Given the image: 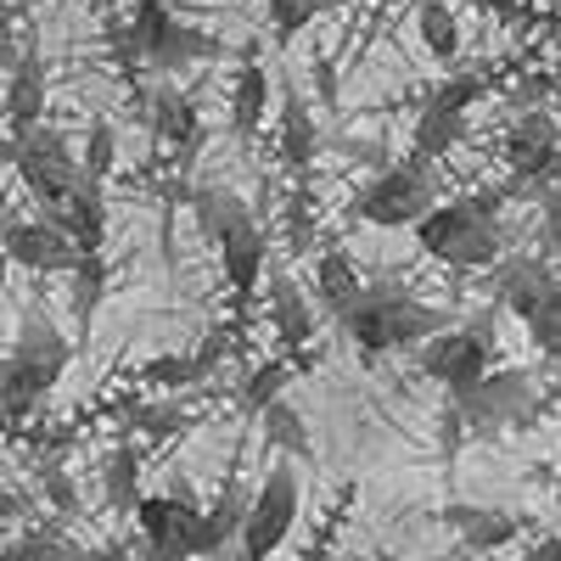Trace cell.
Segmentation results:
<instances>
[{
    "label": "cell",
    "mask_w": 561,
    "mask_h": 561,
    "mask_svg": "<svg viewBox=\"0 0 561 561\" xmlns=\"http://www.w3.org/2000/svg\"><path fill=\"white\" fill-rule=\"evenodd\" d=\"M449 325L444 309L421 304L410 293H359V304L343 314V332L365 348V354H393V348H421L427 337H438Z\"/></svg>",
    "instance_id": "6da1fadb"
},
{
    "label": "cell",
    "mask_w": 561,
    "mask_h": 561,
    "mask_svg": "<svg viewBox=\"0 0 561 561\" xmlns=\"http://www.w3.org/2000/svg\"><path fill=\"white\" fill-rule=\"evenodd\" d=\"M415 242L427 259L455 270H489L500 259V225L489 203H433L415 219Z\"/></svg>",
    "instance_id": "7a4b0ae2"
},
{
    "label": "cell",
    "mask_w": 561,
    "mask_h": 561,
    "mask_svg": "<svg viewBox=\"0 0 561 561\" xmlns=\"http://www.w3.org/2000/svg\"><path fill=\"white\" fill-rule=\"evenodd\" d=\"M129 39H135V51L140 62H152L158 73H185V68H197V62H214L225 57V45L192 23H180L169 12V0H140L135 18H129Z\"/></svg>",
    "instance_id": "3957f363"
},
{
    "label": "cell",
    "mask_w": 561,
    "mask_h": 561,
    "mask_svg": "<svg viewBox=\"0 0 561 561\" xmlns=\"http://www.w3.org/2000/svg\"><path fill=\"white\" fill-rule=\"evenodd\" d=\"M466 433L472 438H494V433H511V427H534V410H539V393H534V377L528 370H483V377L466 388V393H449Z\"/></svg>",
    "instance_id": "277c9868"
},
{
    "label": "cell",
    "mask_w": 561,
    "mask_h": 561,
    "mask_svg": "<svg viewBox=\"0 0 561 561\" xmlns=\"http://www.w3.org/2000/svg\"><path fill=\"white\" fill-rule=\"evenodd\" d=\"M298 523V472L293 466H270L264 483L248 494V517L237 534V561H270L280 545H287Z\"/></svg>",
    "instance_id": "5b68a950"
},
{
    "label": "cell",
    "mask_w": 561,
    "mask_h": 561,
    "mask_svg": "<svg viewBox=\"0 0 561 561\" xmlns=\"http://www.w3.org/2000/svg\"><path fill=\"white\" fill-rule=\"evenodd\" d=\"M427 208H433V163L415 158V152H410L404 163H388V169L354 197V214H359L365 225H382V230H404V225H415Z\"/></svg>",
    "instance_id": "8992f818"
},
{
    "label": "cell",
    "mask_w": 561,
    "mask_h": 561,
    "mask_svg": "<svg viewBox=\"0 0 561 561\" xmlns=\"http://www.w3.org/2000/svg\"><path fill=\"white\" fill-rule=\"evenodd\" d=\"M12 169L23 174V185L39 197V208H57L68 192H73V180H79V158L68 147V135L51 129V124H34L18 135V158Z\"/></svg>",
    "instance_id": "52a82bcc"
},
{
    "label": "cell",
    "mask_w": 561,
    "mask_h": 561,
    "mask_svg": "<svg viewBox=\"0 0 561 561\" xmlns=\"http://www.w3.org/2000/svg\"><path fill=\"white\" fill-rule=\"evenodd\" d=\"M129 517L140 523V545H152V550H180V556H192V539H197V500L192 489H185L180 478L169 483V494H140Z\"/></svg>",
    "instance_id": "ba28073f"
},
{
    "label": "cell",
    "mask_w": 561,
    "mask_h": 561,
    "mask_svg": "<svg viewBox=\"0 0 561 561\" xmlns=\"http://www.w3.org/2000/svg\"><path fill=\"white\" fill-rule=\"evenodd\" d=\"M0 253H7V264H23L34 275H68L79 259L73 237L51 219H12L0 230Z\"/></svg>",
    "instance_id": "9c48e42d"
},
{
    "label": "cell",
    "mask_w": 561,
    "mask_h": 561,
    "mask_svg": "<svg viewBox=\"0 0 561 561\" xmlns=\"http://www.w3.org/2000/svg\"><path fill=\"white\" fill-rule=\"evenodd\" d=\"M489 365H494V354H489V343L478 332H449L444 325L438 337L421 343V370H427L444 393H466Z\"/></svg>",
    "instance_id": "30bf717a"
},
{
    "label": "cell",
    "mask_w": 561,
    "mask_h": 561,
    "mask_svg": "<svg viewBox=\"0 0 561 561\" xmlns=\"http://www.w3.org/2000/svg\"><path fill=\"white\" fill-rule=\"evenodd\" d=\"M505 163L517 169V180H550L561 169V124L550 113H523L505 129Z\"/></svg>",
    "instance_id": "8fae6325"
},
{
    "label": "cell",
    "mask_w": 561,
    "mask_h": 561,
    "mask_svg": "<svg viewBox=\"0 0 561 561\" xmlns=\"http://www.w3.org/2000/svg\"><path fill=\"white\" fill-rule=\"evenodd\" d=\"M12 359L28 370V377H39L45 388H57V382H62V370H68V359H73V348H68V337L57 332V320H51V314H45V309H28L23 325H18Z\"/></svg>",
    "instance_id": "7c38bea8"
},
{
    "label": "cell",
    "mask_w": 561,
    "mask_h": 561,
    "mask_svg": "<svg viewBox=\"0 0 561 561\" xmlns=\"http://www.w3.org/2000/svg\"><path fill=\"white\" fill-rule=\"evenodd\" d=\"M45 219L62 225L79 253H102V237H107V203H102V185H96V180H84V174H79V180H73V192H68L57 208H45Z\"/></svg>",
    "instance_id": "4fadbf2b"
},
{
    "label": "cell",
    "mask_w": 561,
    "mask_h": 561,
    "mask_svg": "<svg viewBox=\"0 0 561 561\" xmlns=\"http://www.w3.org/2000/svg\"><path fill=\"white\" fill-rule=\"evenodd\" d=\"M444 528L460 534L466 556H494L523 534V523L511 511H489V505H444Z\"/></svg>",
    "instance_id": "5bb4252c"
},
{
    "label": "cell",
    "mask_w": 561,
    "mask_h": 561,
    "mask_svg": "<svg viewBox=\"0 0 561 561\" xmlns=\"http://www.w3.org/2000/svg\"><path fill=\"white\" fill-rule=\"evenodd\" d=\"M242 517H248V494H242V483H225L219 500L197 517L192 561H214V556H225L230 545H237V534H242Z\"/></svg>",
    "instance_id": "9a60e30c"
},
{
    "label": "cell",
    "mask_w": 561,
    "mask_h": 561,
    "mask_svg": "<svg viewBox=\"0 0 561 561\" xmlns=\"http://www.w3.org/2000/svg\"><path fill=\"white\" fill-rule=\"evenodd\" d=\"M219 253H225V275H230V293L237 298H253V287H259V275H264V230H259V219H242V225H230L225 237L214 242Z\"/></svg>",
    "instance_id": "2e32d148"
},
{
    "label": "cell",
    "mask_w": 561,
    "mask_h": 561,
    "mask_svg": "<svg viewBox=\"0 0 561 561\" xmlns=\"http://www.w3.org/2000/svg\"><path fill=\"white\" fill-rule=\"evenodd\" d=\"M359 293H365V275L354 270V259H348L343 248H332V253L314 259V298H320V309L332 314V320H343V314L359 304Z\"/></svg>",
    "instance_id": "e0dca14e"
},
{
    "label": "cell",
    "mask_w": 561,
    "mask_h": 561,
    "mask_svg": "<svg viewBox=\"0 0 561 561\" xmlns=\"http://www.w3.org/2000/svg\"><path fill=\"white\" fill-rule=\"evenodd\" d=\"M270 320H275V337L287 343L293 354L309 348V337H314V309L304 304L298 280L280 275V270H270Z\"/></svg>",
    "instance_id": "ac0fdd59"
},
{
    "label": "cell",
    "mask_w": 561,
    "mask_h": 561,
    "mask_svg": "<svg viewBox=\"0 0 561 561\" xmlns=\"http://www.w3.org/2000/svg\"><path fill=\"white\" fill-rule=\"evenodd\" d=\"M314 152H320V129H314L304 96H298L287 79H280V158H287V169L304 174L314 163Z\"/></svg>",
    "instance_id": "d6986e66"
},
{
    "label": "cell",
    "mask_w": 561,
    "mask_h": 561,
    "mask_svg": "<svg viewBox=\"0 0 561 561\" xmlns=\"http://www.w3.org/2000/svg\"><path fill=\"white\" fill-rule=\"evenodd\" d=\"M7 73H12L7 118H12V135H23V129H34V124L45 118V62H39L34 51H23Z\"/></svg>",
    "instance_id": "ffe728a7"
},
{
    "label": "cell",
    "mask_w": 561,
    "mask_h": 561,
    "mask_svg": "<svg viewBox=\"0 0 561 561\" xmlns=\"http://www.w3.org/2000/svg\"><path fill=\"white\" fill-rule=\"evenodd\" d=\"M219 354H225V332H214L197 354H158L147 365V382H158V388H197V382L214 377Z\"/></svg>",
    "instance_id": "44dd1931"
},
{
    "label": "cell",
    "mask_w": 561,
    "mask_h": 561,
    "mask_svg": "<svg viewBox=\"0 0 561 561\" xmlns=\"http://www.w3.org/2000/svg\"><path fill=\"white\" fill-rule=\"evenodd\" d=\"M264 113H270V73L248 57L237 84H230V129H237V135H259Z\"/></svg>",
    "instance_id": "7402d4cb"
},
{
    "label": "cell",
    "mask_w": 561,
    "mask_h": 561,
    "mask_svg": "<svg viewBox=\"0 0 561 561\" xmlns=\"http://www.w3.org/2000/svg\"><path fill=\"white\" fill-rule=\"evenodd\" d=\"M259 427H264V444L275 449V455H293V460H314V438H309V427H304V415L287 404V399H270L264 410H259Z\"/></svg>",
    "instance_id": "603a6c76"
},
{
    "label": "cell",
    "mask_w": 561,
    "mask_h": 561,
    "mask_svg": "<svg viewBox=\"0 0 561 561\" xmlns=\"http://www.w3.org/2000/svg\"><path fill=\"white\" fill-rule=\"evenodd\" d=\"M460 135H466V113H449L444 102H427L421 118H415V129H410V152L433 163V158H444L455 147Z\"/></svg>",
    "instance_id": "cb8c5ba5"
},
{
    "label": "cell",
    "mask_w": 561,
    "mask_h": 561,
    "mask_svg": "<svg viewBox=\"0 0 561 561\" xmlns=\"http://www.w3.org/2000/svg\"><path fill=\"white\" fill-rule=\"evenodd\" d=\"M192 214H197V230H208V242H219L230 225L253 219V208L237 192H225V185H197V192H192Z\"/></svg>",
    "instance_id": "d4e9b609"
},
{
    "label": "cell",
    "mask_w": 561,
    "mask_h": 561,
    "mask_svg": "<svg viewBox=\"0 0 561 561\" xmlns=\"http://www.w3.org/2000/svg\"><path fill=\"white\" fill-rule=\"evenodd\" d=\"M415 34H421V45H427L438 62L460 57V23L449 12V0H415Z\"/></svg>",
    "instance_id": "484cf974"
},
{
    "label": "cell",
    "mask_w": 561,
    "mask_h": 561,
    "mask_svg": "<svg viewBox=\"0 0 561 561\" xmlns=\"http://www.w3.org/2000/svg\"><path fill=\"white\" fill-rule=\"evenodd\" d=\"M102 494H107V505L118 511V517H129V511H135V500H140V449H135V444H118V449L107 455V466H102Z\"/></svg>",
    "instance_id": "4316f807"
},
{
    "label": "cell",
    "mask_w": 561,
    "mask_h": 561,
    "mask_svg": "<svg viewBox=\"0 0 561 561\" xmlns=\"http://www.w3.org/2000/svg\"><path fill=\"white\" fill-rule=\"evenodd\" d=\"M523 325H528V337H534V348L539 354H550V359H561V275L550 280V287L517 314Z\"/></svg>",
    "instance_id": "83f0119b"
},
{
    "label": "cell",
    "mask_w": 561,
    "mask_h": 561,
    "mask_svg": "<svg viewBox=\"0 0 561 561\" xmlns=\"http://www.w3.org/2000/svg\"><path fill=\"white\" fill-rule=\"evenodd\" d=\"M45 393H51V388H45L39 377H28L12 354L0 359V410H7V421H28L45 404Z\"/></svg>",
    "instance_id": "f1b7e54d"
},
{
    "label": "cell",
    "mask_w": 561,
    "mask_h": 561,
    "mask_svg": "<svg viewBox=\"0 0 561 561\" xmlns=\"http://www.w3.org/2000/svg\"><path fill=\"white\" fill-rule=\"evenodd\" d=\"M68 275H73V320L90 325L107 298V264H102V253H79Z\"/></svg>",
    "instance_id": "f546056e"
},
{
    "label": "cell",
    "mask_w": 561,
    "mask_h": 561,
    "mask_svg": "<svg viewBox=\"0 0 561 561\" xmlns=\"http://www.w3.org/2000/svg\"><path fill=\"white\" fill-rule=\"evenodd\" d=\"M192 410H185L180 399H163V404H135L129 410V427L135 433H147L152 444H169V438H180V433H192Z\"/></svg>",
    "instance_id": "4dcf8cb0"
},
{
    "label": "cell",
    "mask_w": 561,
    "mask_h": 561,
    "mask_svg": "<svg viewBox=\"0 0 561 561\" xmlns=\"http://www.w3.org/2000/svg\"><path fill=\"white\" fill-rule=\"evenodd\" d=\"M332 7H343V0H270V28H275L280 45H293L314 18H325Z\"/></svg>",
    "instance_id": "1f68e13d"
},
{
    "label": "cell",
    "mask_w": 561,
    "mask_h": 561,
    "mask_svg": "<svg viewBox=\"0 0 561 561\" xmlns=\"http://www.w3.org/2000/svg\"><path fill=\"white\" fill-rule=\"evenodd\" d=\"M113 163H118V135H113V124H107V118H90V129H84V158H79V174H84V180H96V185H107Z\"/></svg>",
    "instance_id": "d6a6232c"
},
{
    "label": "cell",
    "mask_w": 561,
    "mask_h": 561,
    "mask_svg": "<svg viewBox=\"0 0 561 561\" xmlns=\"http://www.w3.org/2000/svg\"><path fill=\"white\" fill-rule=\"evenodd\" d=\"M287 382H293V359H264V365H253V377L242 382V410L259 415L270 399L287 393Z\"/></svg>",
    "instance_id": "836d02e7"
},
{
    "label": "cell",
    "mask_w": 561,
    "mask_h": 561,
    "mask_svg": "<svg viewBox=\"0 0 561 561\" xmlns=\"http://www.w3.org/2000/svg\"><path fill=\"white\" fill-rule=\"evenodd\" d=\"M18 561H84V545H73L68 534L57 528H28L18 545H12Z\"/></svg>",
    "instance_id": "e575fe53"
},
{
    "label": "cell",
    "mask_w": 561,
    "mask_h": 561,
    "mask_svg": "<svg viewBox=\"0 0 561 561\" xmlns=\"http://www.w3.org/2000/svg\"><path fill=\"white\" fill-rule=\"evenodd\" d=\"M39 489H45V500H51L62 517H73V511H79V494H73V483H68V472H62L57 460H39Z\"/></svg>",
    "instance_id": "d590c367"
},
{
    "label": "cell",
    "mask_w": 561,
    "mask_h": 561,
    "mask_svg": "<svg viewBox=\"0 0 561 561\" xmlns=\"http://www.w3.org/2000/svg\"><path fill=\"white\" fill-rule=\"evenodd\" d=\"M483 90H489V84H483L478 73H455V79H444V84H438V96H433V102H444L449 113H466V107H472V102L483 96Z\"/></svg>",
    "instance_id": "8d00e7d4"
},
{
    "label": "cell",
    "mask_w": 561,
    "mask_h": 561,
    "mask_svg": "<svg viewBox=\"0 0 561 561\" xmlns=\"http://www.w3.org/2000/svg\"><path fill=\"white\" fill-rule=\"evenodd\" d=\"M287 242H293V253H309V248H314V219H309V197H293V203H287Z\"/></svg>",
    "instance_id": "74e56055"
},
{
    "label": "cell",
    "mask_w": 561,
    "mask_h": 561,
    "mask_svg": "<svg viewBox=\"0 0 561 561\" xmlns=\"http://www.w3.org/2000/svg\"><path fill=\"white\" fill-rule=\"evenodd\" d=\"M460 438H466V421H460L455 399H444V410H438V449H444V460L460 455Z\"/></svg>",
    "instance_id": "f35d334b"
},
{
    "label": "cell",
    "mask_w": 561,
    "mask_h": 561,
    "mask_svg": "<svg viewBox=\"0 0 561 561\" xmlns=\"http://www.w3.org/2000/svg\"><path fill=\"white\" fill-rule=\"evenodd\" d=\"M23 51H18V34H12V18L0 12V68H12Z\"/></svg>",
    "instance_id": "ab89813d"
},
{
    "label": "cell",
    "mask_w": 561,
    "mask_h": 561,
    "mask_svg": "<svg viewBox=\"0 0 561 561\" xmlns=\"http://www.w3.org/2000/svg\"><path fill=\"white\" fill-rule=\"evenodd\" d=\"M545 237H550V248L561 253V197H545Z\"/></svg>",
    "instance_id": "60d3db41"
},
{
    "label": "cell",
    "mask_w": 561,
    "mask_h": 561,
    "mask_svg": "<svg viewBox=\"0 0 561 561\" xmlns=\"http://www.w3.org/2000/svg\"><path fill=\"white\" fill-rule=\"evenodd\" d=\"M523 561H561V534H556V539H539V545H528V550H523Z\"/></svg>",
    "instance_id": "b9f144b4"
},
{
    "label": "cell",
    "mask_w": 561,
    "mask_h": 561,
    "mask_svg": "<svg viewBox=\"0 0 561 561\" xmlns=\"http://www.w3.org/2000/svg\"><path fill=\"white\" fill-rule=\"evenodd\" d=\"M84 561H135L129 545H102V550H84Z\"/></svg>",
    "instance_id": "7bdbcfd3"
},
{
    "label": "cell",
    "mask_w": 561,
    "mask_h": 561,
    "mask_svg": "<svg viewBox=\"0 0 561 561\" xmlns=\"http://www.w3.org/2000/svg\"><path fill=\"white\" fill-rule=\"evenodd\" d=\"M135 561H192V556H180V550H152V545H140Z\"/></svg>",
    "instance_id": "ee69618b"
},
{
    "label": "cell",
    "mask_w": 561,
    "mask_h": 561,
    "mask_svg": "<svg viewBox=\"0 0 561 561\" xmlns=\"http://www.w3.org/2000/svg\"><path fill=\"white\" fill-rule=\"evenodd\" d=\"M550 96H556V124H561V62H556V79H550Z\"/></svg>",
    "instance_id": "f6af8a7d"
},
{
    "label": "cell",
    "mask_w": 561,
    "mask_h": 561,
    "mask_svg": "<svg viewBox=\"0 0 561 561\" xmlns=\"http://www.w3.org/2000/svg\"><path fill=\"white\" fill-rule=\"evenodd\" d=\"M12 511H18V500H12L7 489H0V523H7V517H12Z\"/></svg>",
    "instance_id": "bcb514c9"
},
{
    "label": "cell",
    "mask_w": 561,
    "mask_h": 561,
    "mask_svg": "<svg viewBox=\"0 0 561 561\" xmlns=\"http://www.w3.org/2000/svg\"><path fill=\"white\" fill-rule=\"evenodd\" d=\"M12 219H18V214H12V203H7V192H0V230H7Z\"/></svg>",
    "instance_id": "7dc6e473"
},
{
    "label": "cell",
    "mask_w": 561,
    "mask_h": 561,
    "mask_svg": "<svg viewBox=\"0 0 561 561\" xmlns=\"http://www.w3.org/2000/svg\"><path fill=\"white\" fill-rule=\"evenodd\" d=\"M427 561H478V556H466V550H460V556H427Z\"/></svg>",
    "instance_id": "c3c4849f"
},
{
    "label": "cell",
    "mask_w": 561,
    "mask_h": 561,
    "mask_svg": "<svg viewBox=\"0 0 561 561\" xmlns=\"http://www.w3.org/2000/svg\"><path fill=\"white\" fill-rule=\"evenodd\" d=\"M0 287H7V253H0Z\"/></svg>",
    "instance_id": "681fc988"
},
{
    "label": "cell",
    "mask_w": 561,
    "mask_h": 561,
    "mask_svg": "<svg viewBox=\"0 0 561 561\" xmlns=\"http://www.w3.org/2000/svg\"><path fill=\"white\" fill-rule=\"evenodd\" d=\"M0 561H18V556H12V545H7V550H0Z\"/></svg>",
    "instance_id": "f907efd6"
},
{
    "label": "cell",
    "mask_w": 561,
    "mask_h": 561,
    "mask_svg": "<svg viewBox=\"0 0 561 561\" xmlns=\"http://www.w3.org/2000/svg\"><path fill=\"white\" fill-rule=\"evenodd\" d=\"M7 427H12V421H7V410H0V433H7Z\"/></svg>",
    "instance_id": "816d5d0a"
}]
</instances>
